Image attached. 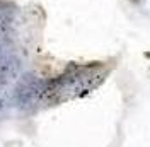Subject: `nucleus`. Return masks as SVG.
Returning <instances> with one entry per match:
<instances>
[]
</instances>
